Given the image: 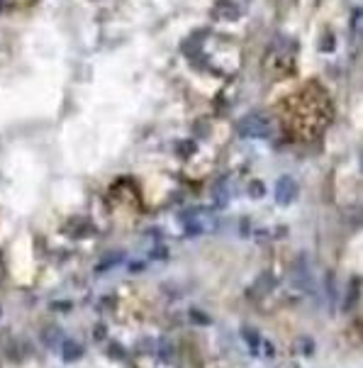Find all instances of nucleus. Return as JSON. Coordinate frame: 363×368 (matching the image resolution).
<instances>
[{"label": "nucleus", "instance_id": "f257e3e1", "mask_svg": "<svg viewBox=\"0 0 363 368\" xmlns=\"http://www.w3.org/2000/svg\"><path fill=\"white\" fill-rule=\"evenodd\" d=\"M83 356V346L81 344H76V341H66L64 344V361H78Z\"/></svg>", "mask_w": 363, "mask_h": 368}, {"label": "nucleus", "instance_id": "f03ea898", "mask_svg": "<svg viewBox=\"0 0 363 368\" xmlns=\"http://www.w3.org/2000/svg\"><path fill=\"white\" fill-rule=\"evenodd\" d=\"M242 336L249 341L251 351H256V349H259V334H254V329H249V327H246V329H242Z\"/></svg>", "mask_w": 363, "mask_h": 368}, {"label": "nucleus", "instance_id": "7ed1b4c3", "mask_svg": "<svg viewBox=\"0 0 363 368\" xmlns=\"http://www.w3.org/2000/svg\"><path fill=\"white\" fill-rule=\"evenodd\" d=\"M190 319H193V322H198V324H210V317H207V315H200L198 310H193V312H190Z\"/></svg>", "mask_w": 363, "mask_h": 368}, {"label": "nucleus", "instance_id": "20e7f679", "mask_svg": "<svg viewBox=\"0 0 363 368\" xmlns=\"http://www.w3.org/2000/svg\"><path fill=\"white\" fill-rule=\"evenodd\" d=\"M122 349H120V344H110V356H115V358H120L122 353H120Z\"/></svg>", "mask_w": 363, "mask_h": 368}, {"label": "nucleus", "instance_id": "39448f33", "mask_svg": "<svg viewBox=\"0 0 363 368\" xmlns=\"http://www.w3.org/2000/svg\"><path fill=\"white\" fill-rule=\"evenodd\" d=\"M103 332H105V327H103V324H98V327H95V339H103V336H105Z\"/></svg>", "mask_w": 363, "mask_h": 368}, {"label": "nucleus", "instance_id": "423d86ee", "mask_svg": "<svg viewBox=\"0 0 363 368\" xmlns=\"http://www.w3.org/2000/svg\"><path fill=\"white\" fill-rule=\"evenodd\" d=\"M54 307H59V310H71V302H54Z\"/></svg>", "mask_w": 363, "mask_h": 368}, {"label": "nucleus", "instance_id": "0eeeda50", "mask_svg": "<svg viewBox=\"0 0 363 368\" xmlns=\"http://www.w3.org/2000/svg\"><path fill=\"white\" fill-rule=\"evenodd\" d=\"M263 346H266V353H268V356H273V346H271V344H268V341H266V344H263Z\"/></svg>", "mask_w": 363, "mask_h": 368}]
</instances>
